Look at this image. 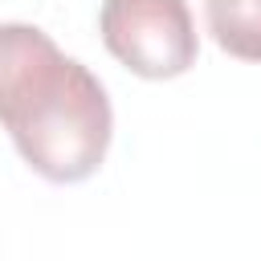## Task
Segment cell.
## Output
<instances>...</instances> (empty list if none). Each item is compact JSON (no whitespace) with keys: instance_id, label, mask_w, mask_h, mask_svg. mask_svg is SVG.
Segmentation results:
<instances>
[{"instance_id":"1","label":"cell","mask_w":261,"mask_h":261,"mask_svg":"<svg viewBox=\"0 0 261 261\" xmlns=\"http://www.w3.org/2000/svg\"><path fill=\"white\" fill-rule=\"evenodd\" d=\"M0 126L37 175L77 184L102 167L114 114L102 82L49 33L0 24Z\"/></svg>"},{"instance_id":"2","label":"cell","mask_w":261,"mask_h":261,"mask_svg":"<svg viewBox=\"0 0 261 261\" xmlns=\"http://www.w3.org/2000/svg\"><path fill=\"white\" fill-rule=\"evenodd\" d=\"M98 29L130 73L155 82L188 73L200 53L188 0H106Z\"/></svg>"},{"instance_id":"3","label":"cell","mask_w":261,"mask_h":261,"mask_svg":"<svg viewBox=\"0 0 261 261\" xmlns=\"http://www.w3.org/2000/svg\"><path fill=\"white\" fill-rule=\"evenodd\" d=\"M212 41L241 61H261V0H204Z\"/></svg>"}]
</instances>
